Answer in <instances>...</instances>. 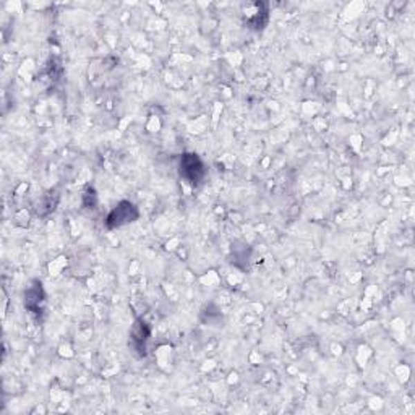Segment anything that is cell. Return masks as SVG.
Masks as SVG:
<instances>
[{
	"mask_svg": "<svg viewBox=\"0 0 415 415\" xmlns=\"http://www.w3.org/2000/svg\"><path fill=\"white\" fill-rule=\"evenodd\" d=\"M205 166L196 154L188 153L183 154L181 159V176L192 185H198L205 177Z\"/></svg>",
	"mask_w": 415,
	"mask_h": 415,
	"instance_id": "6da1fadb",
	"label": "cell"
},
{
	"mask_svg": "<svg viewBox=\"0 0 415 415\" xmlns=\"http://www.w3.org/2000/svg\"><path fill=\"white\" fill-rule=\"evenodd\" d=\"M138 218V210H136L135 205H131L130 201H122L119 206H116L114 210L111 211V214L107 216V228L109 229H116L120 228V225L133 223V221Z\"/></svg>",
	"mask_w": 415,
	"mask_h": 415,
	"instance_id": "7a4b0ae2",
	"label": "cell"
}]
</instances>
